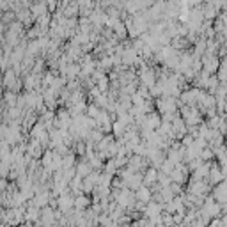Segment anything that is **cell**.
<instances>
[{
  "instance_id": "cell-1",
  "label": "cell",
  "mask_w": 227,
  "mask_h": 227,
  "mask_svg": "<svg viewBox=\"0 0 227 227\" xmlns=\"http://www.w3.org/2000/svg\"><path fill=\"white\" fill-rule=\"evenodd\" d=\"M209 179H211V183L213 184H220L222 181H224V174H222V169H218V167H211V172H209Z\"/></svg>"
},
{
  "instance_id": "cell-3",
  "label": "cell",
  "mask_w": 227,
  "mask_h": 227,
  "mask_svg": "<svg viewBox=\"0 0 227 227\" xmlns=\"http://www.w3.org/2000/svg\"><path fill=\"white\" fill-rule=\"evenodd\" d=\"M208 227H224V222H222V218H213V222Z\"/></svg>"
},
{
  "instance_id": "cell-2",
  "label": "cell",
  "mask_w": 227,
  "mask_h": 227,
  "mask_svg": "<svg viewBox=\"0 0 227 227\" xmlns=\"http://www.w3.org/2000/svg\"><path fill=\"white\" fill-rule=\"evenodd\" d=\"M213 156H215V151H211V149H206V151L202 153V158H204V160H211Z\"/></svg>"
}]
</instances>
